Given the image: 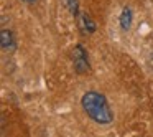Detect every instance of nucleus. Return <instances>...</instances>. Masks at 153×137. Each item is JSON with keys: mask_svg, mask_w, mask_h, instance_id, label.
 Listing matches in <instances>:
<instances>
[{"mask_svg": "<svg viewBox=\"0 0 153 137\" xmlns=\"http://www.w3.org/2000/svg\"><path fill=\"white\" fill-rule=\"evenodd\" d=\"M81 104H82V109L86 111V114L94 122L100 124V126H107L114 121V112L104 94L97 93V91H87V93H84Z\"/></svg>", "mask_w": 153, "mask_h": 137, "instance_id": "1", "label": "nucleus"}, {"mask_svg": "<svg viewBox=\"0 0 153 137\" xmlns=\"http://www.w3.org/2000/svg\"><path fill=\"white\" fill-rule=\"evenodd\" d=\"M73 63H74V71L77 74H86L91 70L89 58H87V51L84 50L82 45H76L73 50Z\"/></svg>", "mask_w": 153, "mask_h": 137, "instance_id": "2", "label": "nucleus"}, {"mask_svg": "<svg viewBox=\"0 0 153 137\" xmlns=\"http://www.w3.org/2000/svg\"><path fill=\"white\" fill-rule=\"evenodd\" d=\"M77 23H79V28H81V31H82V35H91V33H94L96 28H97V25H96V22L92 20V17H91L89 13H86V12L77 15Z\"/></svg>", "mask_w": 153, "mask_h": 137, "instance_id": "3", "label": "nucleus"}, {"mask_svg": "<svg viewBox=\"0 0 153 137\" xmlns=\"http://www.w3.org/2000/svg\"><path fill=\"white\" fill-rule=\"evenodd\" d=\"M0 45H2V50L8 51V53L15 51V48H17L15 37H13V33H12L8 28H4V30L0 31Z\"/></svg>", "mask_w": 153, "mask_h": 137, "instance_id": "4", "label": "nucleus"}, {"mask_svg": "<svg viewBox=\"0 0 153 137\" xmlns=\"http://www.w3.org/2000/svg\"><path fill=\"white\" fill-rule=\"evenodd\" d=\"M119 22H120V28H122V30H125V31L128 30V28L132 27V22H133V12H132V8H130V7H123L122 13H120Z\"/></svg>", "mask_w": 153, "mask_h": 137, "instance_id": "5", "label": "nucleus"}, {"mask_svg": "<svg viewBox=\"0 0 153 137\" xmlns=\"http://www.w3.org/2000/svg\"><path fill=\"white\" fill-rule=\"evenodd\" d=\"M64 4H66L68 10H69L71 13L77 18V15H79V4H77V0H66Z\"/></svg>", "mask_w": 153, "mask_h": 137, "instance_id": "6", "label": "nucleus"}, {"mask_svg": "<svg viewBox=\"0 0 153 137\" xmlns=\"http://www.w3.org/2000/svg\"><path fill=\"white\" fill-rule=\"evenodd\" d=\"M23 2H35V0H23Z\"/></svg>", "mask_w": 153, "mask_h": 137, "instance_id": "7", "label": "nucleus"}]
</instances>
